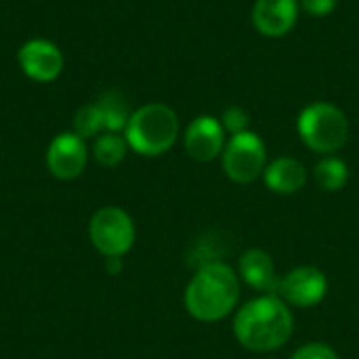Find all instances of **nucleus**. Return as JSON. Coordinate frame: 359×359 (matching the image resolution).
I'll list each match as a JSON object with an SVG mask.
<instances>
[{
	"mask_svg": "<svg viewBox=\"0 0 359 359\" xmlns=\"http://www.w3.org/2000/svg\"><path fill=\"white\" fill-rule=\"evenodd\" d=\"M233 332L242 347L267 353L290 341L294 332V318L288 303L278 294H263L248 301L236 313Z\"/></svg>",
	"mask_w": 359,
	"mask_h": 359,
	"instance_id": "nucleus-1",
	"label": "nucleus"
},
{
	"mask_svg": "<svg viewBox=\"0 0 359 359\" xmlns=\"http://www.w3.org/2000/svg\"><path fill=\"white\" fill-rule=\"evenodd\" d=\"M238 301L240 276L219 261L202 265L185 290V309L200 322H219L227 318Z\"/></svg>",
	"mask_w": 359,
	"mask_h": 359,
	"instance_id": "nucleus-2",
	"label": "nucleus"
},
{
	"mask_svg": "<svg viewBox=\"0 0 359 359\" xmlns=\"http://www.w3.org/2000/svg\"><path fill=\"white\" fill-rule=\"evenodd\" d=\"M179 137V118L164 103H149L130 114L124 128L128 147L141 156L166 154Z\"/></svg>",
	"mask_w": 359,
	"mask_h": 359,
	"instance_id": "nucleus-3",
	"label": "nucleus"
},
{
	"mask_svg": "<svg viewBox=\"0 0 359 359\" xmlns=\"http://www.w3.org/2000/svg\"><path fill=\"white\" fill-rule=\"evenodd\" d=\"M299 135L303 143L318 154H334L349 139V120L332 103L318 101L299 116Z\"/></svg>",
	"mask_w": 359,
	"mask_h": 359,
	"instance_id": "nucleus-4",
	"label": "nucleus"
},
{
	"mask_svg": "<svg viewBox=\"0 0 359 359\" xmlns=\"http://www.w3.org/2000/svg\"><path fill=\"white\" fill-rule=\"evenodd\" d=\"M223 170L233 183H252L257 181L267 166V149L259 135L246 130L233 135L221 154Z\"/></svg>",
	"mask_w": 359,
	"mask_h": 359,
	"instance_id": "nucleus-5",
	"label": "nucleus"
},
{
	"mask_svg": "<svg viewBox=\"0 0 359 359\" xmlns=\"http://www.w3.org/2000/svg\"><path fill=\"white\" fill-rule=\"evenodd\" d=\"M88 236L93 246L105 257H124L135 244V223L118 206L99 208L90 223Z\"/></svg>",
	"mask_w": 359,
	"mask_h": 359,
	"instance_id": "nucleus-6",
	"label": "nucleus"
},
{
	"mask_svg": "<svg viewBox=\"0 0 359 359\" xmlns=\"http://www.w3.org/2000/svg\"><path fill=\"white\" fill-rule=\"evenodd\" d=\"M328 292V280L322 269L313 265L297 267L280 278L278 297L294 307H313Z\"/></svg>",
	"mask_w": 359,
	"mask_h": 359,
	"instance_id": "nucleus-7",
	"label": "nucleus"
},
{
	"mask_svg": "<svg viewBox=\"0 0 359 359\" xmlns=\"http://www.w3.org/2000/svg\"><path fill=\"white\" fill-rule=\"evenodd\" d=\"M88 154L84 139H80L76 133H61L57 135L48 149H46V166L55 179L72 181L82 175L86 166Z\"/></svg>",
	"mask_w": 359,
	"mask_h": 359,
	"instance_id": "nucleus-8",
	"label": "nucleus"
},
{
	"mask_svg": "<svg viewBox=\"0 0 359 359\" xmlns=\"http://www.w3.org/2000/svg\"><path fill=\"white\" fill-rule=\"evenodd\" d=\"M17 59H19L23 74L36 82H53L55 78H59L63 69L61 50L53 42L42 40V38L27 40L19 48Z\"/></svg>",
	"mask_w": 359,
	"mask_h": 359,
	"instance_id": "nucleus-9",
	"label": "nucleus"
},
{
	"mask_svg": "<svg viewBox=\"0 0 359 359\" xmlns=\"http://www.w3.org/2000/svg\"><path fill=\"white\" fill-rule=\"evenodd\" d=\"M185 151L196 162H212L225 149V128L221 120L210 116L196 118L185 130Z\"/></svg>",
	"mask_w": 359,
	"mask_h": 359,
	"instance_id": "nucleus-10",
	"label": "nucleus"
},
{
	"mask_svg": "<svg viewBox=\"0 0 359 359\" xmlns=\"http://www.w3.org/2000/svg\"><path fill=\"white\" fill-rule=\"evenodd\" d=\"M299 0H257L252 6V25L267 38H282L297 25Z\"/></svg>",
	"mask_w": 359,
	"mask_h": 359,
	"instance_id": "nucleus-11",
	"label": "nucleus"
},
{
	"mask_svg": "<svg viewBox=\"0 0 359 359\" xmlns=\"http://www.w3.org/2000/svg\"><path fill=\"white\" fill-rule=\"evenodd\" d=\"M240 278L255 290L265 292V294H278L280 288V278L276 271V263L269 252L261 248H250L242 255L240 263Z\"/></svg>",
	"mask_w": 359,
	"mask_h": 359,
	"instance_id": "nucleus-12",
	"label": "nucleus"
},
{
	"mask_svg": "<svg viewBox=\"0 0 359 359\" xmlns=\"http://www.w3.org/2000/svg\"><path fill=\"white\" fill-rule=\"evenodd\" d=\"M263 179L271 191L282 194V196H290V194H297L305 187L307 170L299 160L282 156V158H278L265 166Z\"/></svg>",
	"mask_w": 359,
	"mask_h": 359,
	"instance_id": "nucleus-13",
	"label": "nucleus"
},
{
	"mask_svg": "<svg viewBox=\"0 0 359 359\" xmlns=\"http://www.w3.org/2000/svg\"><path fill=\"white\" fill-rule=\"evenodd\" d=\"M97 105H99L101 116H103V130L120 133L126 128V124L130 120V111H128V103H126L122 93L109 90L97 101Z\"/></svg>",
	"mask_w": 359,
	"mask_h": 359,
	"instance_id": "nucleus-14",
	"label": "nucleus"
},
{
	"mask_svg": "<svg viewBox=\"0 0 359 359\" xmlns=\"http://www.w3.org/2000/svg\"><path fill=\"white\" fill-rule=\"evenodd\" d=\"M313 177H316V183L324 191H339V189H343L347 185L349 168L341 158L328 156V158H324V160H320L316 164Z\"/></svg>",
	"mask_w": 359,
	"mask_h": 359,
	"instance_id": "nucleus-15",
	"label": "nucleus"
},
{
	"mask_svg": "<svg viewBox=\"0 0 359 359\" xmlns=\"http://www.w3.org/2000/svg\"><path fill=\"white\" fill-rule=\"evenodd\" d=\"M126 149H128V143H126L124 137H120L118 133H105L95 141L93 156L101 166L111 168V166H118L124 160Z\"/></svg>",
	"mask_w": 359,
	"mask_h": 359,
	"instance_id": "nucleus-16",
	"label": "nucleus"
},
{
	"mask_svg": "<svg viewBox=\"0 0 359 359\" xmlns=\"http://www.w3.org/2000/svg\"><path fill=\"white\" fill-rule=\"evenodd\" d=\"M99 130H103V116L97 103L93 105H84L76 111L74 116V133L80 139H88L95 137Z\"/></svg>",
	"mask_w": 359,
	"mask_h": 359,
	"instance_id": "nucleus-17",
	"label": "nucleus"
},
{
	"mask_svg": "<svg viewBox=\"0 0 359 359\" xmlns=\"http://www.w3.org/2000/svg\"><path fill=\"white\" fill-rule=\"evenodd\" d=\"M248 122H250V118H248V114H246V109H242V107H227L225 111H223V118H221V124H223V128L227 130V133H231V137L233 135H240V133H246L248 130Z\"/></svg>",
	"mask_w": 359,
	"mask_h": 359,
	"instance_id": "nucleus-18",
	"label": "nucleus"
},
{
	"mask_svg": "<svg viewBox=\"0 0 359 359\" xmlns=\"http://www.w3.org/2000/svg\"><path fill=\"white\" fill-rule=\"evenodd\" d=\"M290 359H339L337 351L326 343H309L297 349Z\"/></svg>",
	"mask_w": 359,
	"mask_h": 359,
	"instance_id": "nucleus-19",
	"label": "nucleus"
},
{
	"mask_svg": "<svg viewBox=\"0 0 359 359\" xmlns=\"http://www.w3.org/2000/svg\"><path fill=\"white\" fill-rule=\"evenodd\" d=\"M299 4L305 13H309L313 17H326L337 8L339 0H301Z\"/></svg>",
	"mask_w": 359,
	"mask_h": 359,
	"instance_id": "nucleus-20",
	"label": "nucleus"
},
{
	"mask_svg": "<svg viewBox=\"0 0 359 359\" xmlns=\"http://www.w3.org/2000/svg\"><path fill=\"white\" fill-rule=\"evenodd\" d=\"M105 269H107L109 276H118V273L122 271V259H120V257H107Z\"/></svg>",
	"mask_w": 359,
	"mask_h": 359,
	"instance_id": "nucleus-21",
	"label": "nucleus"
}]
</instances>
